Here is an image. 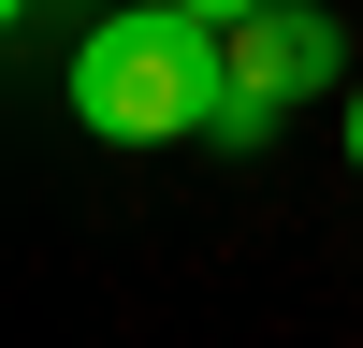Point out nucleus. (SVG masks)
Returning <instances> with one entry per match:
<instances>
[{
    "label": "nucleus",
    "mask_w": 363,
    "mask_h": 348,
    "mask_svg": "<svg viewBox=\"0 0 363 348\" xmlns=\"http://www.w3.org/2000/svg\"><path fill=\"white\" fill-rule=\"evenodd\" d=\"M58 87H73V116L102 145H189L218 116V87H233V29L189 15V0H131V15H102L73 44Z\"/></svg>",
    "instance_id": "obj_1"
},
{
    "label": "nucleus",
    "mask_w": 363,
    "mask_h": 348,
    "mask_svg": "<svg viewBox=\"0 0 363 348\" xmlns=\"http://www.w3.org/2000/svg\"><path fill=\"white\" fill-rule=\"evenodd\" d=\"M349 174H363V87H349Z\"/></svg>",
    "instance_id": "obj_4"
},
{
    "label": "nucleus",
    "mask_w": 363,
    "mask_h": 348,
    "mask_svg": "<svg viewBox=\"0 0 363 348\" xmlns=\"http://www.w3.org/2000/svg\"><path fill=\"white\" fill-rule=\"evenodd\" d=\"M0 15H44V0H0Z\"/></svg>",
    "instance_id": "obj_5"
},
{
    "label": "nucleus",
    "mask_w": 363,
    "mask_h": 348,
    "mask_svg": "<svg viewBox=\"0 0 363 348\" xmlns=\"http://www.w3.org/2000/svg\"><path fill=\"white\" fill-rule=\"evenodd\" d=\"M189 15H218V29H247V15H262V0H189Z\"/></svg>",
    "instance_id": "obj_3"
},
{
    "label": "nucleus",
    "mask_w": 363,
    "mask_h": 348,
    "mask_svg": "<svg viewBox=\"0 0 363 348\" xmlns=\"http://www.w3.org/2000/svg\"><path fill=\"white\" fill-rule=\"evenodd\" d=\"M335 44H349V29L320 15V0H262V15L233 29V87H218V116H203V145L262 160V145H277V116L306 102L320 73H335Z\"/></svg>",
    "instance_id": "obj_2"
}]
</instances>
